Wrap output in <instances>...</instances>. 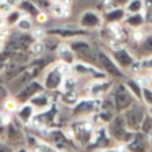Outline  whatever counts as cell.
Returning <instances> with one entry per match:
<instances>
[{
  "instance_id": "1",
  "label": "cell",
  "mask_w": 152,
  "mask_h": 152,
  "mask_svg": "<svg viewBox=\"0 0 152 152\" xmlns=\"http://www.w3.org/2000/svg\"><path fill=\"white\" fill-rule=\"evenodd\" d=\"M96 126L90 118H74L67 126V131L70 132L72 139L77 142L80 149H85L87 145L92 142L93 132H95Z\"/></svg>"
},
{
  "instance_id": "2",
  "label": "cell",
  "mask_w": 152,
  "mask_h": 152,
  "mask_svg": "<svg viewBox=\"0 0 152 152\" xmlns=\"http://www.w3.org/2000/svg\"><path fill=\"white\" fill-rule=\"evenodd\" d=\"M72 74V66H67V64L57 62L51 64L49 67L46 69L44 72V77H43V85L48 92H59L61 87H62V82H64V77Z\"/></svg>"
},
{
  "instance_id": "3",
  "label": "cell",
  "mask_w": 152,
  "mask_h": 152,
  "mask_svg": "<svg viewBox=\"0 0 152 152\" xmlns=\"http://www.w3.org/2000/svg\"><path fill=\"white\" fill-rule=\"evenodd\" d=\"M59 118H61L59 106L54 102L48 110L34 113L33 119L30 121V124H28L26 128H30L31 131H39V129H44V128H53V126H56L57 123H59Z\"/></svg>"
},
{
  "instance_id": "4",
  "label": "cell",
  "mask_w": 152,
  "mask_h": 152,
  "mask_svg": "<svg viewBox=\"0 0 152 152\" xmlns=\"http://www.w3.org/2000/svg\"><path fill=\"white\" fill-rule=\"evenodd\" d=\"M106 131H108V134L115 141V144H118V145H124L132 137V134H134V131H131L126 126V121L121 113H116L115 118L106 124Z\"/></svg>"
},
{
  "instance_id": "5",
  "label": "cell",
  "mask_w": 152,
  "mask_h": 152,
  "mask_svg": "<svg viewBox=\"0 0 152 152\" xmlns=\"http://www.w3.org/2000/svg\"><path fill=\"white\" fill-rule=\"evenodd\" d=\"M69 44L75 54L77 61L96 66V48H93L90 41H87L85 38H75V39H70Z\"/></svg>"
},
{
  "instance_id": "6",
  "label": "cell",
  "mask_w": 152,
  "mask_h": 152,
  "mask_svg": "<svg viewBox=\"0 0 152 152\" xmlns=\"http://www.w3.org/2000/svg\"><path fill=\"white\" fill-rule=\"evenodd\" d=\"M96 66L110 77V79H124V70L115 62L111 54L106 53L103 48H96Z\"/></svg>"
},
{
  "instance_id": "7",
  "label": "cell",
  "mask_w": 152,
  "mask_h": 152,
  "mask_svg": "<svg viewBox=\"0 0 152 152\" xmlns=\"http://www.w3.org/2000/svg\"><path fill=\"white\" fill-rule=\"evenodd\" d=\"M110 96L113 98V103H115L116 113L126 111L129 106H132L136 102H139V100H136V96L132 95L131 92H129V88L126 87L124 82H123V83H118V85L113 87Z\"/></svg>"
},
{
  "instance_id": "8",
  "label": "cell",
  "mask_w": 152,
  "mask_h": 152,
  "mask_svg": "<svg viewBox=\"0 0 152 152\" xmlns=\"http://www.w3.org/2000/svg\"><path fill=\"white\" fill-rule=\"evenodd\" d=\"M102 98H90V96H80V100L72 106L70 116L74 118H90L100 110Z\"/></svg>"
},
{
  "instance_id": "9",
  "label": "cell",
  "mask_w": 152,
  "mask_h": 152,
  "mask_svg": "<svg viewBox=\"0 0 152 152\" xmlns=\"http://www.w3.org/2000/svg\"><path fill=\"white\" fill-rule=\"evenodd\" d=\"M121 115L126 121V126H128L131 131H139L142 119L147 115V108H145V105L142 102H136L134 105L129 106V108L126 110V111H123Z\"/></svg>"
},
{
  "instance_id": "10",
  "label": "cell",
  "mask_w": 152,
  "mask_h": 152,
  "mask_svg": "<svg viewBox=\"0 0 152 152\" xmlns=\"http://www.w3.org/2000/svg\"><path fill=\"white\" fill-rule=\"evenodd\" d=\"M113 88L111 79H93L83 90V96H90V98H103L106 96Z\"/></svg>"
},
{
  "instance_id": "11",
  "label": "cell",
  "mask_w": 152,
  "mask_h": 152,
  "mask_svg": "<svg viewBox=\"0 0 152 152\" xmlns=\"http://www.w3.org/2000/svg\"><path fill=\"white\" fill-rule=\"evenodd\" d=\"M25 136H26V131L23 129V124L18 119H12V123L5 128L4 141L13 147H18L25 144Z\"/></svg>"
},
{
  "instance_id": "12",
  "label": "cell",
  "mask_w": 152,
  "mask_h": 152,
  "mask_svg": "<svg viewBox=\"0 0 152 152\" xmlns=\"http://www.w3.org/2000/svg\"><path fill=\"white\" fill-rule=\"evenodd\" d=\"M113 144H115V141H113L111 136L108 134L106 126H96L95 132H93V139L85 147V152H93V151H100V149L113 147Z\"/></svg>"
},
{
  "instance_id": "13",
  "label": "cell",
  "mask_w": 152,
  "mask_h": 152,
  "mask_svg": "<svg viewBox=\"0 0 152 152\" xmlns=\"http://www.w3.org/2000/svg\"><path fill=\"white\" fill-rule=\"evenodd\" d=\"M33 43V38H31V33H21V31H17V33L10 34V38L5 43V48L10 53H21V51H28L30 44Z\"/></svg>"
},
{
  "instance_id": "14",
  "label": "cell",
  "mask_w": 152,
  "mask_h": 152,
  "mask_svg": "<svg viewBox=\"0 0 152 152\" xmlns=\"http://www.w3.org/2000/svg\"><path fill=\"white\" fill-rule=\"evenodd\" d=\"M79 26L87 31L100 30L103 26V15H100V12H96V10L82 12L79 17Z\"/></svg>"
},
{
  "instance_id": "15",
  "label": "cell",
  "mask_w": 152,
  "mask_h": 152,
  "mask_svg": "<svg viewBox=\"0 0 152 152\" xmlns=\"http://www.w3.org/2000/svg\"><path fill=\"white\" fill-rule=\"evenodd\" d=\"M43 90H46L43 85V82H39L38 79H33V80H30L23 88H20L15 93V98H17V102L20 103V105L21 103H28L34 95H38V93L43 92Z\"/></svg>"
},
{
  "instance_id": "16",
  "label": "cell",
  "mask_w": 152,
  "mask_h": 152,
  "mask_svg": "<svg viewBox=\"0 0 152 152\" xmlns=\"http://www.w3.org/2000/svg\"><path fill=\"white\" fill-rule=\"evenodd\" d=\"M123 147H124L126 152H149L152 145H151V142H149L147 136H145L144 132L134 131L132 137L129 139Z\"/></svg>"
},
{
  "instance_id": "17",
  "label": "cell",
  "mask_w": 152,
  "mask_h": 152,
  "mask_svg": "<svg viewBox=\"0 0 152 152\" xmlns=\"http://www.w3.org/2000/svg\"><path fill=\"white\" fill-rule=\"evenodd\" d=\"M48 34H53V36H57L61 39H75V38H85L88 34L87 30H82V28H66V26H57V28H51L48 30Z\"/></svg>"
},
{
  "instance_id": "18",
  "label": "cell",
  "mask_w": 152,
  "mask_h": 152,
  "mask_svg": "<svg viewBox=\"0 0 152 152\" xmlns=\"http://www.w3.org/2000/svg\"><path fill=\"white\" fill-rule=\"evenodd\" d=\"M54 53H56L57 61L67 64V66H74V62L77 61L75 54H74L72 48H70V44H69V41H61V43L57 44Z\"/></svg>"
},
{
  "instance_id": "19",
  "label": "cell",
  "mask_w": 152,
  "mask_h": 152,
  "mask_svg": "<svg viewBox=\"0 0 152 152\" xmlns=\"http://www.w3.org/2000/svg\"><path fill=\"white\" fill-rule=\"evenodd\" d=\"M131 48H132L131 53L134 54L136 59H139V61L145 59V57H149V56H152V33H149L139 44L131 46Z\"/></svg>"
},
{
  "instance_id": "20",
  "label": "cell",
  "mask_w": 152,
  "mask_h": 152,
  "mask_svg": "<svg viewBox=\"0 0 152 152\" xmlns=\"http://www.w3.org/2000/svg\"><path fill=\"white\" fill-rule=\"evenodd\" d=\"M126 10L124 7H115L111 10H106L103 13V23L105 25H119V23H124V18H126Z\"/></svg>"
},
{
  "instance_id": "21",
  "label": "cell",
  "mask_w": 152,
  "mask_h": 152,
  "mask_svg": "<svg viewBox=\"0 0 152 152\" xmlns=\"http://www.w3.org/2000/svg\"><path fill=\"white\" fill-rule=\"evenodd\" d=\"M30 103L33 105V108L36 110V111H44V110H48L54 103V98L49 95L48 90H43V92H39L38 95H34L33 98L30 100Z\"/></svg>"
},
{
  "instance_id": "22",
  "label": "cell",
  "mask_w": 152,
  "mask_h": 152,
  "mask_svg": "<svg viewBox=\"0 0 152 152\" xmlns=\"http://www.w3.org/2000/svg\"><path fill=\"white\" fill-rule=\"evenodd\" d=\"M34 113H36V110H34L33 105L28 102V103H21V105L18 106V110L15 111V115H17V119H18V121H20L21 124L26 128V126L30 124V121L33 119Z\"/></svg>"
},
{
  "instance_id": "23",
  "label": "cell",
  "mask_w": 152,
  "mask_h": 152,
  "mask_svg": "<svg viewBox=\"0 0 152 152\" xmlns=\"http://www.w3.org/2000/svg\"><path fill=\"white\" fill-rule=\"evenodd\" d=\"M49 15L53 18H57V20L69 18L70 17V0H64V2H56V4H53L49 8Z\"/></svg>"
},
{
  "instance_id": "24",
  "label": "cell",
  "mask_w": 152,
  "mask_h": 152,
  "mask_svg": "<svg viewBox=\"0 0 152 152\" xmlns=\"http://www.w3.org/2000/svg\"><path fill=\"white\" fill-rule=\"evenodd\" d=\"M124 25L129 28V30H136V28H144L145 18L142 13H128L124 18Z\"/></svg>"
},
{
  "instance_id": "25",
  "label": "cell",
  "mask_w": 152,
  "mask_h": 152,
  "mask_svg": "<svg viewBox=\"0 0 152 152\" xmlns=\"http://www.w3.org/2000/svg\"><path fill=\"white\" fill-rule=\"evenodd\" d=\"M80 100V93L79 90H72V92H61L59 93V102L67 108H72L77 102Z\"/></svg>"
},
{
  "instance_id": "26",
  "label": "cell",
  "mask_w": 152,
  "mask_h": 152,
  "mask_svg": "<svg viewBox=\"0 0 152 152\" xmlns=\"http://www.w3.org/2000/svg\"><path fill=\"white\" fill-rule=\"evenodd\" d=\"M124 83H126V87L129 88V92L136 96V100L141 102V98H142V83L139 82L136 77H129V79H126Z\"/></svg>"
},
{
  "instance_id": "27",
  "label": "cell",
  "mask_w": 152,
  "mask_h": 152,
  "mask_svg": "<svg viewBox=\"0 0 152 152\" xmlns=\"http://www.w3.org/2000/svg\"><path fill=\"white\" fill-rule=\"evenodd\" d=\"M46 53V46H44V41H33L28 48V56L31 59H38V57H43V54Z\"/></svg>"
},
{
  "instance_id": "28",
  "label": "cell",
  "mask_w": 152,
  "mask_h": 152,
  "mask_svg": "<svg viewBox=\"0 0 152 152\" xmlns=\"http://www.w3.org/2000/svg\"><path fill=\"white\" fill-rule=\"evenodd\" d=\"M17 30L21 31V33H30V31L33 30V17L23 13L21 18L18 20V23H17Z\"/></svg>"
},
{
  "instance_id": "29",
  "label": "cell",
  "mask_w": 152,
  "mask_h": 152,
  "mask_svg": "<svg viewBox=\"0 0 152 152\" xmlns=\"http://www.w3.org/2000/svg\"><path fill=\"white\" fill-rule=\"evenodd\" d=\"M79 80L74 74H69V75L64 77V82H62V87H61L59 92H72V90H79Z\"/></svg>"
},
{
  "instance_id": "30",
  "label": "cell",
  "mask_w": 152,
  "mask_h": 152,
  "mask_svg": "<svg viewBox=\"0 0 152 152\" xmlns=\"http://www.w3.org/2000/svg\"><path fill=\"white\" fill-rule=\"evenodd\" d=\"M20 8L21 12H23V13H26V15H30V17H36L38 13H39V8L36 7V5L33 4V0H21V4H20Z\"/></svg>"
},
{
  "instance_id": "31",
  "label": "cell",
  "mask_w": 152,
  "mask_h": 152,
  "mask_svg": "<svg viewBox=\"0 0 152 152\" xmlns=\"http://www.w3.org/2000/svg\"><path fill=\"white\" fill-rule=\"evenodd\" d=\"M21 15H23V12H21L20 8H13L10 13L5 15V26L7 28L17 26V23H18V20L21 18Z\"/></svg>"
},
{
  "instance_id": "32",
  "label": "cell",
  "mask_w": 152,
  "mask_h": 152,
  "mask_svg": "<svg viewBox=\"0 0 152 152\" xmlns=\"http://www.w3.org/2000/svg\"><path fill=\"white\" fill-rule=\"evenodd\" d=\"M139 131L141 132H144L145 136H147V139H149V142H151V145H152V116L149 115H145V118L142 119V123H141V128H139Z\"/></svg>"
},
{
  "instance_id": "33",
  "label": "cell",
  "mask_w": 152,
  "mask_h": 152,
  "mask_svg": "<svg viewBox=\"0 0 152 152\" xmlns=\"http://www.w3.org/2000/svg\"><path fill=\"white\" fill-rule=\"evenodd\" d=\"M147 34L149 33L144 30V28H136V30H131V33H129V43H131L132 46H136V44L141 43Z\"/></svg>"
},
{
  "instance_id": "34",
  "label": "cell",
  "mask_w": 152,
  "mask_h": 152,
  "mask_svg": "<svg viewBox=\"0 0 152 152\" xmlns=\"http://www.w3.org/2000/svg\"><path fill=\"white\" fill-rule=\"evenodd\" d=\"M126 13H142L144 10V0H129L124 7Z\"/></svg>"
},
{
  "instance_id": "35",
  "label": "cell",
  "mask_w": 152,
  "mask_h": 152,
  "mask_svg": "<svg viewBox=\"0 0 152 152\" xmlns=\"http://www.w3.org/2000/svg\"><path fill=\"white\" fill-rule=\"evenodd\" d=\"M39 142H41L39 136L34 134V132L31 131V132H26V136H25V144L23 145H26L30 151H34V149L38 147V144H39Z\"/></svg>"
},
{
  "instance_id": "36",
  "label": "cell",
  "mask_w": 152,
  "mask_h": 152,
  "mask_svg": "<svg viewBox=\"0 0 152 152\" xmlns=\"http://www.w3.org/2000/svg\"><path fill=\"white\" fill-rule=\"evenodd\" d=\"M18 106H20V103L17 102V98H15V96H7V98L2 102V108H4L5 111L12 113V115H13V113L18 110Z\"/></svg>"
},
{
  "instance_id": "37",
  "label": "cell",
  "mask_w": 152,
  "mask_h": 152,
  "mask_svg": "<svg viewBox=\"0 0 152 152\" xmlns=\"http://www.w3.org/2000/svg\"><path fill=\"white\" fill-rule=\"evenodd\" d=\"M31 33V38H33V41H44V38L48 36V31L44 30L43 26H33V30L30 31Z\"/></svg>"
},
{
  "instance_id": "38",
  "label": "cell",
  "mask_w": 152,
  "mask_h": 152,
  "mask_svg": "<svg viewBox=\"0 0 152 152\" xmlns=\"http://www.w3.org/2000/svg\"><path fill=\"white\" fill-rule=\"evenodd\" d=\"M141 102L144 103L145 106H152V87L151 85H144L142 87V98Z\"/></svg>"
},
{
  "instance_id": "39",
  "label": "cell",
  "mask_w": 152,
  "mask_h": 152,
  "mask_svg": "<svg viewBox=\"0 0 152 152\" xmlns=\"http://www.w3.org/2000/svg\"><path fill=\"white\" fill-rule=\"evenodd\" d=\"M142 15L145 18V23L152 25V0H144V10H142Z\"/></svg>"
},
{
  "instance_id": "40",
  "label": "cell",
  "mask_w": 152,
  "mask_h": 152,
  "mask_svg": "<svg viewBox=\"0 0 152 152\" xmlns=\"http://www.w3.org/2000/svg\"><path fill=\"white\" fill-rule=\"evenodd\" d=\"M115 2L113 0H98V4H96V8H98L100 12H103L105 13L106 10H111V8H115Z\"/></svg>"
},
{
  "instance_id": "41",
  "label": "cell",
  "mask_w": 152,
  "mask_h": 152,
  "mask_svg": "<svg viewBox=\"0 0 152 152\" xmlns=\"http://www.w3.org/2000/svg\"><path fill=\"white\" fill-rule=\"evenodd\" d=\"M33 4L36 5V7L39 8L41 12H49L53 2H51V0H33Z\"/></svg>"
},
{
  "instance_id": "42",
  "label": "cell",
  "mask_w": 152,
  "mask_h": 152,
  "mask_svg": "<svg viewBox=\"0 0 152 152\" xmlns=\"http://www.w3.org/2000/svg\"><path fill=\"white\" fill-rule=\"evenodd\" d=\"M34 20H36L38 25H41V26L46 25L48 21H49V12H39V13L34 17Z\"/></svg>"
},
{
  "instance_id": "43",
  "label": "cell",
  "mask_w": 152,
  "mask_h": 152,
  "mask_svg": "<svg viewBox=\"0 0 152 152\" xmlns=\"http://www.w3.org/2000/svg\"><path fill=\"white\" fill-rule=\"evenodd\" d=\"M12 10H13V7H10L5 0H2V2H0V15H4V17H5V15L10 13Z\"/></svg>"
},
{
  "instance_id": "44",
  "label": "cell",
  "mask_w": 152,
  "mask_h": 152,
  "mask_svg": "<svg viewBox=\"0 0 152 152\" xmlns=\"http://www.w3.org/2000/svg\"><path fill=\"white\" fill-rule=\"evenodd\" d=\"M93 152H126L123 145H113V147H106V149H100V151H93Z\"/></svg>"
},
{
  "instance_id": "45",
  "label": "cell",
  "mask_w": 152,
  "mask_h": 152,
  "mask_svg": "<svg viewBox=\"0 0 152 152\" xmlns=\"http://www.w3.org/2000/svg\"><path fill=\"white\" fill-rule=\"evenodd\" d=\"M141 67L144 70H151L152 69V56L145 57V59H141Z\"/></svg>"
},
{
  "instance_id": "46",
  "label": "cell",
  "mask_w": 152,
  "mask_h": 152,
  "mask_svg": "<svg viewBox=\"0 0 152 152\" xmlns=\"http://www.w3.org/2000/svg\"><path fill=\"white\" fill-rule=\"evenodd\" d=\"M0 152H15L13 145L7 144L5 141H0Z\"/></svg>"
},
{
  "instance_id": "47",
  "label": "cell",
  "mask_w": 152,
  "mask_h": 152,
  "mask_svg": "<svg viewBox=\"0 0 152 152\" xmlns=\"http://www.w3.org/2000/svg\"><path fill=\"white\" fill-rule=\"evenodd\" d=\"M10 7H13V8H18L20 7V4H21V0H5Z\"/></svg>"
},
{
  "instance_id": "48",
  "label": "cell",
  "mask_w": 152,
  "mask_h": 152,
  "mask_svg": "<svg viewBox=\"0 0 152 152\" xmlns=\"http://www.w3.org/2000/svg\"><path fill=\"white\" fill-rule=\"evenodd\" d=\"M113 2H115L116 7H126V4H128L129 0H113Z\"/></svg>"
},
{
  "instance_id": "49",
  "label": "cell",
  "mask_w": 152,
  "mask_h": 152,
  "mask_svg": "<svg viewBox=\"0 0 152 152\" xmlns=\"http://www.w3.org/2000/svg\"><path fill=\"white\" fill-rule=\"evenodd\" d=\"M15 152H31V151L26 147V145H18V147L15 149Z\"/></svg>"
},
{
  "instance_id": "50",
  "label": "cell",
  "mask_w": 152,
  "mask_h": 152,
  "mask_svg": "<svg viewBox=\"0 0 152 152\" xmlns=\"http://www.w3.org/2000/svg\"><path fill=\"white\" fill-rule=\"evenodd\" d=\"M4 28H7L5 26V17L4 15H0V30H4Z\"/></svg>"
},
{
  "instance_id": "51",
  "label": "cell",
  "mask_w": 152,
  "mask_h": 152,
  "mask_svg": "<svg viewBox=\"0 0 152 152\" xmlns=\"http://www.w3.org/2000/svg\"><path fill=\"white\" fill-rule=\"evenodd\" d=\"M144 72H145V75H147V79H149V82H151V83H152V69H151V70H144Z\"/></svg>"
},
{
  "instance_id": "52",
  "label": "cell",
  "mask_w": 152,
  "mask_h": 152,
  "mask_svg": "<svg viewBox=\"0 0 152 152\" xmlns=\"http://www.w3.org/2000/svg\"><path fill=\"white\" fill-rule=\"evenodd\" d=\"M147 113H149V115L152 116V106H149V108H147Z\"/></svg>"
},
{
  "instance_id": "53",
  "label": "cell",
  "mask_w": 152,
  "mask_h": 152,
  "mask_svg": "<svg viewBox=\"0 0 152 152\" xmlns=\"http://www.w3.org/2000/svg\"><path fill=\"white\" fill-rule=\"evenodd\" d=\"M51 2H53V4H56V2H64V0H51Z\"/></svg>"
},
{
  "instance_id": "54",
  "label": "cell",
  "mask_w": 152,
  "mask_h": 152,
  "mask_svg": "<svg viewBox=\"0 0 152 152\" xmlns=\"http://www.w3.org/2000/svg\"><path fill=\"white\" fill-rule=\"evenodd\" d=\"M0 2H2V0H0Z\"/></svg>"
},
{
  "instance_id": "55",
  "label": "cell",
  "mask_w": 152,
  "mask_h": 152,
  "mask_svg": "<svg viewBox=\"0 0 152 152\" xmlns=\"http://www.w3.org/2000/svg\"><path fill=\"white\" fill-rule=\"evenodd\" d=\"M151 33H152V31H151Z\"/></svg>"
}]
</instances>
